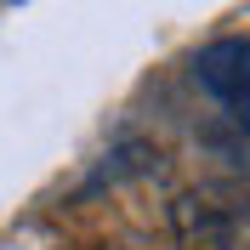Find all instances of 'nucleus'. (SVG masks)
<instances>
[{
    "instance_id": "nucleus-1",
    "label": "nucleus",
    "mask_w": 250,
    "mask_h": 250,
    "mask_svg": "<svg viewBox=\"0 0 250 250\" xmlns=\"http://www.w3.org/2000/svg\"><path fill=\"white\" fill-rule=\"evenodd\" d=\"M193 80H199V91L216 97L233 120H250V40L245 34L210 40V46L193 57Z\"/></svg>"
},
{
    "instance_id": "nucleus-2",
    "label": "nucleus",
    "mask_w": 250,
    "mask_h": 250,
    "mask_svg": "<svg viewBox=\"0 0 250 250\" xmlns=\"http://www.w3.org/2000/svg\"><path fill=\"white\" fill-rule=\"evenodd\" d=\"M171 228L182 239V250H233V216L222 205H210V199L182 193L176 210H171Z\"/></svg>"
}]
</instances>
